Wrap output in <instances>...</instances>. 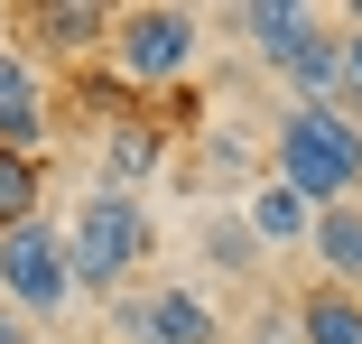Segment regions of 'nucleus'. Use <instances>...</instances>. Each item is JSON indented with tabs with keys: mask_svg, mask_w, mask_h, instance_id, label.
Instances as JSON below:
<instances>
[{
	"mask_svg": "<svg viewBox=\"0 0 362 344\" xmlns=\"http://www.w3.org/2000/svg\"><path fill=\"white\" fill-rule=\"evenodd\" d=\"M149 344H233V316L204 289H149Z\"/></svg>",
	"mask_w": 362,
	"mask_h": 344,
	"instance_id": "1a4fd4ad",
	"label": "nucleus"
},
{
	"mask_svg": "<svg viewBox=\"0 0 362 344\" xmlns=\"http://www.w3.org/2000/svg\"><path fill=\"white\" fill-rule=\"evenodd\" d=\"M195 47H204V19H195V10H168V0H149V10H112V38H103L112 75H121L130 93L177 84L186 65H195Z\"/></svg>",
	"mask_w": 362,
	"mask_h": 344,
	"instance_id": "20e7f679",
	"label": "nucleus"
},
{
	"mask_svg": "<svg viewBox=\"0 0 362 344\" xmlns=\"http://www.w3.org/2000/svg\"><path fill=\"white\" fill-rule=\"evenodd\" d=\"M56 233H65V270H75V289H103V298H121L139 270H149V251H158L149 205H139V195H112V186H93Z\"/></svg>",
	"mask_w": 362,
	"mask_h": 344,
	"instance_id": "f03ea898",
	"label": "nucleus"
},
{
	"mask_svg": "<svg viewBox=\"0 0 362 344\" xmlns=\"http://www.w3.org/2000/svg\"><path fill=\"white\" fill-rule=\"evenodd\" d=\"M158 168H168V130H158L149 112H130V121H112V130H103V186H112V195L149 186Z\"/></svg>",
	"mask_w": 362,
	"mask_h": 344,
	"instance_id": "6e6552de",
	"label": "nucleus"
},
{
	"mask_svg": "<svg viewBox=\"0 0 362 344\" xmlns=\"http://www.w3.org/2000/svg\"><path fill=\"white\" fill-rule=\"evenodd\" d=\"M269 159H279V186L325 214V205H362V121L344 103H279L269 121Z\"/></svg>",
	"mask_w": 362,
	"mask_h": 344,
	"instance_id": "f257e3e1",
	"label": "nucleus"
},
{
	"mask_svg": "<svg viewBox=\"0 0 362 344\" xmlns=\"http://www.w3.org/2000/svg\"><path fill=\"white\" fill-rule=\"evenodd\" d=\"M28 38L47 56H65V65H93L103 38H112V10L103 0H47V10H28Z\"/></svg>",
	"mask_w": 362,
	"mask_h": 344,
	"instance_id": "0eeeda50",
	"label": "nucleus"
},
{
	"mask_svg": "<svg viewBox=\"0 0 362 344\" xmlns=\"http://www.w3.org/2000/svg\"><path fill=\"white\" fill-rule=\"evenodd\" d=\"M316 260H325V289H353L362 298V205H325V214L307 224Z\"/></svg>",
	"mask_w": 362,
	"mask_h": 344,
	"instance_id": "9d476101",
	"label": "nucleus"
},
{
	"mask_svg": "<svg viewBox=\"0 0 362 344\" xmlns=\"http://www.w3.org/2000/svg\"><path fill=\"white\" fill-rule=\"evenodd\" d=\"M0 344H37V326H19L10 307H0Z\"/></svg>",
	"mask_w": 362,
	"mask_h": 344,
	"instance_id": "a211bd4d",
	"label": "nucleus"
},
{
	"mask_svg": "<svg viewBox=\"0 0 362 344\" xmlns=\"http://www.w3.org/2000/svg\"><path fill=\"white\" fill-rule=\"evenodd\" d=\"M251 159H260V149H251V130H233V121H223V130H204V186H214V177H223V186H251Z\"/></svg>",
	"mask_w": 362,
	"mask_h": 344,
	"instance_id": "dca6fc26",
	"label": "nucleus"
},
{
	"mask_svg": "<svg viewBox=\"0 0 362 344\" xmlns=\"http://www.w3.org/2000/svg\"><path fill=\"white\" fill-rule=\"evenodd\" d=\"M204 260H214V270H233V280H242V270H260L251 224H242V214H214V224H204Z\"/></svg>",
	"mask_w": 362,
	"mask_h": 344,
	"instance_id": "f3484780",
	"label": "nucleus"
},
{
	"mask_svg": "<svg viewBox=\"0 0 362 344\" xmlns=\"http://www.w3.org/2000/svg\"><path fill=\"white\" fill-rule=\"evenodd\" d=\"M47 214V159H19V149H0V233Z\"/></svg>",
	"mask_w": 362,
	"mask_h": 344,
	"instance_id": "4468645a",
	"label": "nucleus"
},
{
	"mask_svg": "<svg viewBox=\"0 0 362 344\" xmlns=\"http://www.w3.org/2000/svg\"><path fill=\"white\" fill-rule=\"evenodd\" d=\"M288 316H298V344H362V298H353V289H325V280H316Z\"/></svg>",
	"mask_w": 362,
	"mask_h": 344,
	"instance_id": "f8f14e48",
	"label": "nucleus"
},
{
	"mask_svg": "<svg viewBox=\"0 0 362 344\" xmlns=\"http://www.w3.org/2000/svg\"><path fill=\"white\" fill-rule=\"evenodd\" d=\"M344 93V65H334V28L298 56V65H288V103H334Z\"/></svg>",
	"mask_w": 362,
	"mask_h": 344,
	"instance_id": "2eb2a0df",
	"label": "nucleus"
},
{
	"mask_svg": "<svg viewBox=\"0 0 362 344\" xmlns=\"http://www.w3.org/2000/svg\"><path fill=\"white\" fill-rule=\"evenodd\" d=\"M47 140H56V103H47V84H37V65H28L19 47H0V149L37 159Z\"/></svg>",
	"mask_w": 362,
	"mask_h": 344,
	"instance_id": "39448f33",
	"label": "nucleus"
},
{
	"mask_svg": "<svg viewBox=\"0 0 362 344\" xmlns=\"http://www.w3.org/2000/svg\"><path fill=\"white\" fill-rule=\"evenodd\" d=\"M0 307H10L19 326H56L65 307H75V270H65L56 214H28V224L0 233Z\"/></svg>",
	"mask_w": 362,
	"mask_h": 344,
	"instance_id": "7ed1b4c3",
	"label": "nucleus"
},
{
	"mask_svg": "<svg viewBox=\"0 0 362 344\" xmlns=\"http://www.w3.org/2000/svg\"><path fill=\"white\" fill-rule=\"evenodd\" d=\"M242 38H251L260 65H279V75H288V65L325 38V10H307V0H251V10H242Z\"/></svg>",
	"mask_w": 362,
	"mask_h": 344,
	"instance_id": "423d86ee",
	"label": "nucleus"
},
{
	"mask_svg": "<svg viewBox=\"0 0 362 344\" xmlns=\"http://www.w3.org/2000/svg\"><path fill=\"white\" fill-rule=\"evenodd\" d=\"M65 112H75V121H93V130H112V121H130V112H139V93L112 75V65H84V75H75V93H65Z\"/></svg>",
	"mask_w": 362,
	"mask_h": 344,
	"instance_id": "ddd939ff",
	"label": "nucleus"
},
{
	"mask_svg": "<svg viewBox=\"0 0 362 344\" xmlns=\"http://www.w3.org/2000/svg\"><path fill=\"white\" fill-rule=\"evenodd\" d=\"M242 224H251V242H260V251H288V242H307V224H316V214H307V205L288 195L279 177H251V205H242Z\"/></svg>",
	"mask_w": 362,
	"mask_h": 344,
	"instance_id": "9b49d317",
	"label": "nucleus"
}]
</instances>
